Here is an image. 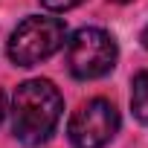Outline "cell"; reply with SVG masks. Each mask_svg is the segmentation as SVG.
Wrapping results in <instances>:
<instances>
[{"label": "cell", "instance_id": "9", "mask_svg": "<svg viewBox=\"0 0 148 148\" xmlns=\"http://www.w3.org/2000/svg\"><path fill=\"white\" fill-rule=\"evenodd\" d=\"M113 3H131V0H113Z\"/></svg>", "mask_w": 148, "mask_h": 148}, {"label": "cell", "instance_id": "1", "mask_svg": "<svg viewBox=\"0 0 148 148\" xmlns=\"http://www.w3.org/2000/svg\"><path fill=\"white\" fill-rule=\"evenodd\" d=\"M64 113V99L49 79H29L18 84L12 99V131L15 139L35 148L44 145Z\"/></svg>", "mask_w": 148, "mask_h": 148}, {"label": "cell", "instance_id": "5", "mask_svg": "<svg viewBox=\"0 0 148 148\" xmlns=\"http://www.w3.org/2000/svg\"><path fill=\"white\" fill-rule=\"evenodd\" d=\"M131 110L139 122H148V70L139 73L134 79V90H131Z\"/></svg>", "mask_w": 148, "mask_h": 148}, {"label": "cell", "instance_id": "7", "mask_svg": "<svg viewBox=\"0 0 148 148\" xmlns=\"http://www.w3.org/2000/svg\"><path fill=\"white\" fill-rule=\"evenodd\" d=\"M3 116H6V96H3V90H0V122H3Z\"/></svg>", "mask_w": 148, "mask_h": 148}, {"label": "cell", "instance_id": "4", "mask_svg": "<svg viewBox=\"0 0 148 148\" xmlns=\"http://www.w3.org/2000/svg\"><path fill=\"white\" fill-rule=\"evenodd\" d=\"M119 131V110L108 99H90L70 116L67 136L73 148H105Z\"/></svg>", "mask_w": 148, "mask_h": 148}, {"label": "cell", "instance_id": "3", "mask_svg": "<svg viewBox=\"0 0 148 148\" xmlns=\"http://www.w3.org/2000/svg\"><path fill=\"white\" fill-rule=\"evenodd\" d=\"M67 41V26L58 18H26L9 38V58L15 67H35L55 55Z\"/></svg>", "mask_w": 148, "mask_h": 148}, {"label": "cell", "instance_id": "8", "mask_svg": "<svg viewBox=\"0 0 148 148\" xmlns=\"http://www.w3.org/2000/svg\"><path fill=\"white\" fill-rule=\"evenodd\" d=\"M139 41H142V47H145V49H148V26H145V29H142V35H139Z\"/></svg>", "mask_w": 148, "mask_h": 148}, {"label": "cell", "instance_id": "6", "mask_svg": "<svg viewBox=\"0 0 148 148\" xmlns=\"http://www.w3.org/2000/svg\"><path fill=\"white\" fill-rule=\"evenodd\" d=\"M82 3L84 0H41V6L49 9V12H67V9H76Z\"/></svg>", "mask_w": 148, "mask_h": 148}, {"label": "cell", "instance_id": "2", "mask_svg": "<svg viewBox=\"0 0 148 148\" xmlns=\"http://www.w3.org/2000/svg\"><path fill=\"white\" fill-rule=\"evenodd\" d=\"M116 58H119V47L113 35L99 26H82L67 41V70L70 76L82 82L108 76L116 67Z\"/></svg>", "mask_w": 148, "mask_h": 148}]
</instances>
